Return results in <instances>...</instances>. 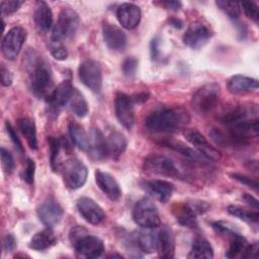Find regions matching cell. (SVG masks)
<instances>
[{
    "instance_id": "8fae6325",
    "label": "cell",
    "mask_w": 259,
    "mask_h": 259,
    "mask_svg": "<svg viewBox=\"0 0 259 259\" xmlns=\"http://www.w3.org/2000/svg\"><path fill=\"white\" fill-rule=\"evenodd\" d=\"M114 110L118 122L126 130H132L135 123V108L132 97L125 93H117L114 99Z\"/></svg>"
},
{
    "instance_id": "db71d44e",
    "label": "cell",
    "mask_w": 259,
    "mask_h": 259,
    "mask_svg": "<svg viewBox=\"0 0 259 259\" xmlns=\"http://www.w3.org/2000/svg\"><path fill=\"white\" fill-rule=\"evenodd\" d=\"M132 99H133L134 103H135V102H138V103L145 102V101H147V100L149 99V93H147V92H142V93L136 94Z\"/></svg>"
},
{
    "instance_id": "74e56055",
    "label": "cell",
    "mask_w": 259,
    "mask_h": 259,
    "mask_svg": "<svg viewBox=\"0 0 259 259\" xmlns=\"http://www.w3.org/2000/svg\"><path fill=\"white\" fill-rule=\"evenodd\" d=\"M0 155H1V164L2 168L7 174H11L15 168V163L12 157V154L5 149L4 147L1 148L0 150Z\"/></svg>"
},
{
    "instance_id": "ba28073f",
    "label": "cell",
    "mask_w": 259,
    "mask_h": 259,
    "mask_svg": "<svg viewBox=\"0 0 259 259\" xmlns=\"http://www.w3.org/2000/svg\"><path fill=\"white\" fill-rule=\"evenodd\" d=\"M88 176V170L85 164L78 159L68 160L63 168V180L65 185L70 189L82 187Z\"/></svg>"
},
{
    "instance_id": "d4e9b609",
    "label": "cell",
    "mask_w": 259,
    "mask_h": 259,
    "mask_svg": "<svg viewBox=\"0 0 259 259\" xmlns=\"http://www.w3.org/2000/svg\"><path fill=\"white\" fill-rule=\"evenodd\" d=\"M89 154L95 160H101L107 158L106 155V140L103 134L95 128L89 136Z\"/></svg>"
},
{
    "instance_id": "603a6c76",
    "label": "cell",
    "mask_w": 259,
    "mask_h": 259,
    "mask_svg": "<svg viewBox=\"0 0 259 259\" xmlns=\"http://www.w3.org/2000/svg\"><path fill=\"white\" fill-rule=\"evenodd\" d=\"M258 86L257 79L244 75H234L227 82V88L233 94L253 92L258 89Z\"/></svg>"
},
{
    "instance_id": "6da1fadb",
    "label": "cell",
    "mask_w": 259,
    "mask_h": 259,
    "mask_svg": "<svg viewBox=\"0 0 259 259\" xmlns=\"http://www.w3.org/2000/svg\"><path fill=\"white\" fill-rule=\"evenodd\" d=\"M25 64L31 93L38 99H47L54 90L50 64L33 50H29L26 53Z\"/></svg>"
},
{
    "instance_id": "d590c367",
    "label": "cell",
    "mask_w": 259,
    "mask_h": 259,
    "mask_svg": "<svg viewBox=\"0 0 259 259\" xmlns=\"http://www.w3.org/2000/svg\"><path fill=\"white\" fill-rule=\"evenodd\" d=\"M48 143L50 146V162H51V168L54 172H57L59 169V154L60 150L63 148L61 138H55V137H49Z\"/></svg>"
},
{
    "instance_id": "f907efd6",
    "label": "cell",
    "mask_w": 259,
    "mask_h": 259,
    "mask_svg": "<svg viewBox=\"0 0 259 259\" xmlns=\"http://www.w3.org/2000/svg\"><path fill=\"white\" fill-rule=\"evenodd\" d=\"M151 56L152 59L158 61L160 59V51H159V39L155 37L151 41Z\"/></svg>"
},
{
    "instance_id": "5bb4252c",
    "label": "cell",
    "mask_w": 259,
    "mask_h": 259,
    "mask_svg": "<svg viewBox=\"0 0 259 259\" xmlns=\"http://www.w3.org/2000/svg\"><path fill=\"white\" fill-rule=\"evenodd\" d=\"M73 89L74 87L72 86L70 80H64L56 88H54L53 92L46 99L52 113L58 114L60 110L69 103Z\"/></svg>"
},
{
    "instance_id": "f1b7e54d",
    "label": "cell",
    "mask_w": 259,
    "mask_h": 259,
    "mask_svg": "<svg viewBox=\"0 0 259 259\" xmlns=\"http://www.w3.org/2000/svg\"><path fill=\"white\" fill-rule=\"evenodd\" d=\"M147 231L139 232L137 235L134 236L136 244L139 250L143 253L150 254L156 251V242H157V233H153L150 230L146 229Z\"/></svg>"
},
{
    "instance_id": "9f6ffc18",
    "label": "cell",
    "mask_w": 259,
    "mask_h": 259,
    "mask_svg": "<svg viewBox=\"0 0 259 259\" xmlns=\"http://www.w3.org/2000/svg\"><path fill=\"white\" fill-rule=\"evenodd\" d=\"M107 257H118V258H121L122 256L119 255V254H111V255H108Z\"/></svg>"
},
{
    "instance_id": "9a60e30c",
    "label": "cell",
    "mask_w": 259,
    "mask_h": 259,
    "mask_svg": "<svg viewBox=\"0 0 259 259\" xmlns=\"http://www.w3.org/2000/svg\"><path fill=\"white\" fill-rule=\"evenodd\" d=\"M76 205L79 213L91 225H100L106 218L102 207L90 197H80Z\"/></svg>"
},
{
    "instance_id": "83f0119b",
    "label": "cell",
    "mask_w": 259,
    "mask_h": 259,
    "mask_svg": "<svg viewBox=\"0 0 259 259\" xmlns=\"http://www.w3.org/2000/svg\"><path fill=\"white\" fill-rule=\"evenodd\" d=\"M17 127L20 133L25 138V141L30 149H37V139H36V127L32 119L27 117H21L17 120Z\"/></svg>"
},
{
    "instance_id": "7a4b0ae2",
    "label": "cell",
    "mask_w": 259,
    "mask_h": 259,
    "mask_svg": "<svg viewBox=\"0 0 259 259\" xmlns=\"http://www.w3.org/2000/svg\"><path fill=\"white\" fill-rule=\"evenodd\" d=\"M189 121V113L184 108L167 107L151 112L145 119V126L155 134L176 133L183 130Z\"/></svg>"
},
{
    "instance_id": "484cf974",
    "label": "cell",
    "mask_w": 259,
    "mask_h": 259,
    "mask_svg": "<svg viewBox=\"0 0 259 259\" xmlns=\"http://www.w3.org/2000/svg\"><path fill=\"white\" fill-rule=\"evenodd\" d=\"M106 155L107 157L116 159L126 148V140L124 136L118 132L110 133L106 138Z\"/></svg>"
},
{
    "instance_id": "30bf717a",
    "label": "cell",
    "mask_w": 259,
    "mask_h": 259,
    "mask_svg": "<svg viewBox=\"0 0 259 259\" xmlns=\"http://www.w3.org/2000/svg\"><path fill=\"white\" fill-rule=\"evenodd\" d=\"M81 82L94 93L102 89V71L99 64L94 60L83 61L78 69Z\"/></svg>"
},
{
    "instance_id": "bcb514c9",
    "label": "cell",
    "mask_w": 259,
    "mask_h": 259,
    "mask_svg": "<svg viewBox=\"0 0 259 259\" xmlns=\"http://www.w3.org/2000/svg\"><path fill=\"white\" fill-rule=\"evenodd\" d=\"M5 125H6V131H7L8 135H9V137H10L12 143H13L14 146L17 148V150L22 153V152L24 151V150H23V146H22V143H21V141L19 140V138H18V136H17V134H16L14 127H13V126L11 125V123L8 122V121H6Z\"/></svg>"
},
{
    "instance_id": "7bdbcfd3",
    "label": "cell",
    "mask_w": 259,
    "mask_h": 259,
    "mask_svg": "<svg viewBox=\"0 0 259 259\" xmlns=\"http://www.w3.org/2000/svg\"><path fill=\"white\" fill-rule=\"evenodd\" d=\"M242 6L245 14L254 22L258 23L259 20V12H258V6L254 2H242L240 4Z\"/></svg>"
},
{
    "instance_id": "ffe728a7",
    "label": "cell",
    "mask_w": 259,
    "mask_h": 259,
    "mask_svg": "<svg viewBox=\"0 0 259 259\" xmlns=\"http://www.w3.org/2000/svg\"><path fill=\"white\" fill-rule=\"evenodd\" d=\"M103 39L107 47L114 52H121L126 46V35L118 26L105 23L102 27Z\"/></svg>"
},
{
    "instance_id": "f6af8a7d",
    "label": "cell",
    "mask_w": 259,
    "mask_h": 259,
    "mask_svg": "<svg viewBox=\"0 0 259 259\" xmlns=\"http://www.w3.org/2000/svg\"><path fill=\"white\" fill-rule=\"evenodd\" d=\"M188 205L193 209V211L198 215V214H202L206 211H208V209L210 208V205L205 202V201H202V200H190V201H187Z\"/></svg>"
},
{
    "instance_id": "7dc6e473",
    "label": "cell",
    "mask_w": 259,
    "mask_h": 259,
    "mask_svg": "<svg viewBox=\"0 0 259 259\" xmlns=\"http://www.w3.org/2000/svg\"><path fill=\"white\" fill-rule=\"evenodd\" d=\"M258 251H259V246L257 242L250 245L248 244L241 256L242 258H256L258 256Z\"/></svg>"
},
{
    "instance_id": "f546056e",
    "label": "cell",
    "mask_w": 259,
    "mask_h": 259,
    "mask_svg": "<svg viewBox=\"0 0 259 259\" xmlns=\"http://www.w3.org/2000/svg\"><path fill=\"white\" fill-rule=\"evenodd\" d=\"M69 135L72 142L82 151H87L89 149V136L85 132L84 127L77 123L76 121H70L68 124Z\"/></svg>"
},
{
    "instance_id": "8d00e7d4",
    "label": "cell",
    "mask_w": 259,
    "mask_h": 259,
    "mask_svg": "<svg viewBox=\"0 0 259 259\" xmlns=\"http://www.w3.org/2000/svg\"><path fill=\"white\" fill-rule=\"evenodd\" d=\"M217 6L224 11V13L231 19L233 20H237L239 19L240 15H241V8H240V4L237 2H232V1H215Z\"/></svg>"
},
{
    "instance_id": "3957f363",
    "label": "cell",
    "mask_w": 259,
    "mask_h": 259,
    "mask_svg": "<svg viewBox=\"0 0 259 259\" xmlns=\"http://www.w3.org/2000/svg\"><path fill=\"white\" fill-rule=\"evenodd\" d=\"M69 238L79 258H98L104 252L102 240L97 236L88 234L82 227L72 228Z\"/></svg>"
},
{
    "instance_id": "8992f818",
    "label": "cell",
    "mask_w": 259,
    "mask_h": 259,
    "mask_svg": "<svg viewBox=\"0 0 259 259\" xmlns=\"http://www.w3.org/2000/svg\"><path fill=\"white\" fill-rule=\"evenodd\" d=\"M133 219L138 226L144 229H156L161 226L158 209L148 197H143L136 202L133 208Z\"/></svg>"
},
{
    "instance_id": "52a82bcc",
    "label": "cell",
    "mask_w": 259,
    "mask_h": 259,
    "mask_svg": "<svg viewBox=\"0 0 259 259\" xmlns=\"http://www.w3.org/2000/svg\"><path fill=\"white\" fill-rule=\"evenodd\" d=\"M143 169L151 174L165 177H179V170L173 161L163 155H149L143 162Z\"/></svg>"
},
{
    "instance_id": "277c9868",
    "label": "cell",
    "mask_w": 259,
    "mask_h": 259,
    "mask_svg": "<svg viewBox=\"0 0 259 259\" xmlns=\"http://www.w3.org/2000/svg\"><path fill=\"white\" fill-rule=\"evenodd\" d=\"M80 18L78 13L69 7L63 8L57 20V23L53 27L51 40L57 42H63V40L72 37L78 29Z\"/></svg>"
},
{
    "instance_id": "c3c4849f",
    "label": "cell",
    "mask_w": 259,
    "mask_h": 259,
    "mask_svg": "<svg viewBox=\"0 0 259 259\" xmlns=\"http://www.w3.org/2000/svg\"><path fill=\"white\" fill-rule=\"evenodd\" d=\"M0 74H1V83L3 86H10L13 81V76L11 72L4 66V64H1V69H0Z\"/></svg>"
},
{
    "instance_id": "60d3db41",
    "label": "cell",
    "mask_w": 259,
    "mask_h": 259,
    "mask_svg": "<svg viewBox=\"0 0 259 259\" xmlns=\"http://www.w3.org/2000/svg\"><path fill=\"white\" fill-rule=\"evenodd\" d=\"M138 65H139L138 59H136L135 57H127L126 59H124L121 65L122 73L127 77L134 76L137 72Z\"/></svg>"
},
{
    "instance_id": "44dd1931",
    "label": "cell",
    "mask_w": 259,
    "mask_h": 259,
    "mask_svg": "<svg viewBox=\"0 0 259 259\" xmlns=\"http://www.w3.org/2000/svg\"><path fill=\"white\" fill-rule=\"evenodd\" d=\"M156 251L162 258H173L175 253V238L172 230L163 226L157 233Z\"/></svg>"
},
{
    "instance_id": "9c48e42d",
    "label": "cell",
    "mask_w": 259,
    "mask_h": 259,
    "mask_svg": "<svg viewBox=\"0 0 259 259\" xmlns=\"http://www.w3.org/2000/svg\"><path fill=\"white\" fill-rule=\"evenodd\" d=\"M26 36L27 32L23 27L14 26L10 28L4 35L1 42V51L3 56L9 61L15 60L21 51Z\"/></svg>"
},
{
    "instance_id": "836d02e7",
    "label": "cell",
    "mask_w": 259,
    "mask_h": 259,
    "mask_svg": "<svg viewBox=\"0 0 259 259\" xmlns=\"http://www.w3.org/2000/svg\"><path fill=\"white\" fill-rule=\"evenodd\" d=\"M70 109L73 111V113L79 117H84L88 113V104L82 93L74 88L73 93L71 95L70 101Z\"/></svg>"
},
{
    "instance_id": "1f68e13d",
    "label": "cell",
    "mask_w": 259,
    "mask_h": 259,
    "mask_svg": "<svg viewBox=\"0 0 259 259\" xmlns=\"http://www.w3.org/2000/svg\"><path fill=\"white\" fill-rule=\"evenodd\" d=\"M160 144L162 146H165L167 148H170L178 153H180L181 155L185 156L186 158L195 160V161H201V160H206L205 158H203L196 150H193L191 148H189L188 146H186L185 144H183L180 141H176V140H171V139H165L163 141L160 142Z\"/></svg>"
},
{
    "instance_id": "4316f807",
    "label": "cell",
    "mask_w": 259,
    "mask_h": 259,
    "mask_svg": "<svg viewBox=\"0 0 259 259\" xmlns=\"http://www.w3.org/2000/svg\"><path fill=\"white\" fill-rule=\"evenodd\" d=\"M173 213L180 225L191 229H196L198 227L196 222L197 214L193 211L187 202L176 204L173 207Z\"/></svg>"
},
{
    "instance_id": "f5cc1de1",
    "label": "cell",
    "mask_w": 259,
    "mask_h": 259,
    "mask_svg": "<svg viewBox=\"0 0 259 259\" xmlns=\"http://www.w3.org/2000/svg\"><path fill=\"white\" fill-rule=\"evenodd\" d=\"M162 5H164L167 9H171L174 11H177L181 8L182 4L179 1H164L162 2Z\"/></svg>"
},
{
    "instance_id": "e0dca14e",
    "label": "cell",
    "mask_w": 259,
    "mask_h": 259,
    "mask_svg": "<svg viewBox=\"0 0 259 259\" xmlns=\"http://www.w3.org/2000/svg\"><path fill=\"white\" fill-rule=\"evenodd\" d=\"M116 17L122 27L126 29L136 28L142 17V12L139 6L133 3H122L116 9Z\"/></svg>"
},
{
    "instance_id": "816d5d0a",
    "label": "cell",
    "mask_w": 259,
    "mask_h": 259,
    "mask_svg": "<svg viewBox=\"0 0 259 259\" xmlns=\"http://www.w3.org/2000/svg\"><path fill=\"white\" fill-rule=\"evenodd\" d=\"M242 198H243V199L245 200V202H247L250 206L254 207L256 210L258 209V207H259V202H258V200H257L254 196H252V195L249 194V193H243Z\"/></svg>"
},
{
    "instance_id": "ab89813d",
    "label": "cell",
    "mask_w": 259,
    "mask_h": 259,
    "mask_svg": "<svg viewBox=\"0 0 259 259\" xmlns=\"http://www.w3.org/2000/svg\"><path fill=\"white\" fill-rule=\"evenodd\" d=\"M50 52H51L52 56L58 61H64L68 57V51L64 47L63 42H57V41L51 40Z\"/></svg>"
},
{
    "instance_id": "cb8c5ba5",
    "label": "cell",
    "mask_w": 259,
    "mask_h": 259,
    "mask_svg": "<svg viewBox=\"0 0 259 259\" xmlns=\"http://www.w3.org/2000/svg\"><path fill=\"white\" fill-rule=\"evenodd\" d=\"M57 236L52 228H47L33 235L29 242V248L36 251L47 250L57 244Z\"/></svg>"
},
{
    "instance_id": "b9f144b4",
    "label": "cell",
    "mask_w": 259,
    "mask_h": 259,
    "mask_svg": "<svg viewBox=\"0 0 259 259\" xmlns=\"http://www.w3.org/2000/svg\"><path fill=\"white\" fill-rule=\"evenodd\" d=\"M23 3H24L23 1H19V0L1 1L0 7H1L2 15H10V14L16 12Z\"/></svg>"
},
{
    "instance_id": "e575fe53",
    "label": "cell",
    "mask_w": 259,
    "mask_h": 259,
    "mask_svg": "<svg viewBox=\"0 0 259 259\" xmlns=\"http://www.w3.org/2000/svg\"><path fill=\"white\" fill-rule=\"evenodd\" d=\"M228 212L249 224L257 225L259 220V215L257 211H250L239 205H230L228 207Z\"/></svg>"
},
{
    "instance_id": "ee69618b",
    "label": "cell",
    "mask_w": 259,
    "mask_h": 259,
    "mask_svg": "<svg viewBox=\"0 0 259 259\" xmlns=\"http://www.w3.org/2000/svg\"><path fill=\"white\" fill-rule=\"evenodd\" d=\"M231 177H233L235 180L239 181L240 183L248 186L249 188H252L256 192L258 191L259 184H258L257 180H254V179L250 178L249 176H246V175H243V174H239V173H232Z\"/></svg>"
},
{
    "instance_id": "2e32d148",
    "label": "cell",
    "mask_w": 259,
    "mask_h": 259,
    "mask_svg": "<svg viewBox=\"0 0 259 259\" xmlns=\"http://www.w3.org/2000/svg\"><path fill=\"white\" fill-rule=\"evenodd\" d=\"M211 31L202 23H192L183 35V42L186 47L198 50L202 48L210 38Z\"/></svg>"
},
{
    "instance_id": "5b68a950",
    "label": "cell",
    "mask_w": 259,
    "mask_h": 259,
    "mask_svg": "<svg viewBox=\"0 0 259 259\" xmlns=\"http://www.w3.org/2000/svg\"><path fill=\"white\" fill-rule=\"evenodd\" d=\"M220 91V85L214 82L204 84L191 97L190 103L192 109L199 114H205L211 111L219 101Z\"/></svg>"
},
{
    "instance_id": "ac0fdd59",
    "label": "cell",
    "mask_w": 259,
    "mask_h": 259,
    "mask_svg": "<svg viewBox=\"0 0 259 259\" xmlns=\"http://www.w3.org/2000/svg\"><path fill=\"white\" fill-rule=\"evenodd\" d=\"M95 181L100 190L112 201H117L121 197V189L115 178L107 172L95 171Z\"/></svg>"
},
{
    "instance_id": "11a10c76",
    "label": "cell",
    "mask_w": 259,
    "mask_h": 259,
    "mask_svg": "<svg viewBox=\"0 0 259 259\" xmlns=\"http://www.w3.org/2000/svg\"><path fill=\"white\" fill-rule=\"evenodd\" d=\"M170 24L176 28H181L182 27V22L179 20V19H176V18H172L170 20Z\"/></svg>"
},
{
    "instance_id": "4dcf8cb0",
    "label": "cell",
    "mask_w": 259,
    "mask_h": 259,
    "mask_svg": "<svg viewBox=\"0 0 259 259\" xmlns=\"http://www.w3.org/2000/svg\"><path fill=\"white\" fill-rule=\"evenodd\" d=\"M188 258H212L213 257V249L210 243L202 238L197 237L193 240L191 249L189 254L187 255Z\"/></svg>"
},
{
    "instance_id": "681fc988",
    "label": "cell",
    "mask_w": 259,
    "mask_h": 259,
    "mask_svg": "<svg viewBox=\"0 0 259 259\" xmlns=\"http://www.w3.org/2000/svg\"><path fill=\"white\" fill-rule=\"evenodd\" d=\"M16 247L15 238L11 234H7L3 238V249L5 252H12Z\"/></svg>"
},
{
    "instance_id": "f35d334b",
    "label": "cell",
    "mask_w": 259,
    "mask_h": 259,
    "mask_svg": "<svg viewBox=\"0 0 259 259\" xmlns=\"http://www.w3.org/2000/svg\"><path fill=\"white\" fill-rule=\"evenodd\" d=\"M34 173H35V164L34 161L31 159H26L25 166L21 172V178L24 180L27 184L31 185L34 181Z\"/></svg>"
},
{
    "instance_id": "4fadbf2b",
    "label": "cell",
    "mask_w": 259,
    "mask_h": 259,
    "mask_svg": "<svg viewBox=\"0 0 259 259\" xmlns=\"http://www.w3.org/2000/svg\"><path fill=\"white\" fill-rule=\"evenodd\" d=\"M36 213L38 220L47 228H54L61 222L64 210L56 200L49 198L37 206Z\"/></svg>"
},
{
    "instance_id": "7402d4cb",
    "label": "cell",
    "mask_w": 259,
    "mask_h": 259,
    "mask_svg": "<svg viewBox=\"0 0 259 259\" xmlns=\"http://www.w3.org/2000/svg\"><path fill=\"white\" fill-rule=\"evenodd\" d=\"M33 21L38 33L45 34L53 26V13L45 1H37L33 11Z\"/></svg>"
},
{
    "instance_id": "d6a6232c",
    "label": "cell",
    "mask_w": 259,
    "mask_h": 259,
    "mask_svg": "<svg viewBox=\"0 0 259 259\" xmlns=\"http://www.w3.org/2000/svg\"><path fill=\"white\" fill-rule=\"evenodd\" d=\"M250 115V109L245 106H239L236 108L229 109L225 112H223L219 116V120L224 123L226 126L232 125L234 123L240 122L242 120L248 119Z\"/></svg>"
},
{
    "instance_id": "7c38bea8",
    "label": "cell",
    "mask_w": 259,
    "mask_h": 259,
    "mask_svg": "<svg viewBox=\"0 0 259 259\" xmlns=\"http://www.w3.org/2000/svg\"><path fill=\"white\" fill-rule=\"evenodd\" d=\"M184 137L191 145L195 147L196 151L206 160L218 161L221 159L220 152L215 148H213L204 138V136L197 130H186L184 132Z\"/></svg>"
},
{
    "instance_id": "d6986e66",
    "label": "cell",
    "mask_w": 259,
    "mask_h": 259,
    "mask_svg": "<svg viewBox=\"0 0 259 259\" xmlns=\"http://www.w3.org/2000/svg\"><path fill=\"white\" fill-rule=\"evenodd\" d=\"M143 188L160 202H167L173 193L174 185L166 180H146L142 182Z\"/></svg>"
}]
</instances>
